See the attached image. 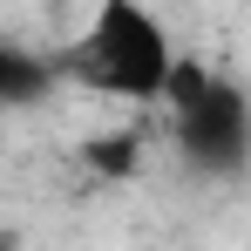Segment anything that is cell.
<instances>
[{
	"mask_svg": "<svg viewBox=\"0 0 251 251\" xmlns=\"http://www.w3.org/2000/svg\"><path fill=\"white\" fill-rule=\"evenodd\" d=\"M68 75H82L102 95H123V102H156V88L170 75L163 21L143 0H102L95 21H88V34L68 54Z\"/></svg>",
	"mask_w": 251,
	"mask_h": 251,
	"instance_id": "cell-1",
	"label": "cell"
},
{
	"mask_svg": "<svg viewBox=\"0 0 251 251\" xmlns=\"http://www.w3.org/2000/svg\"><path fill=\"white\" fill-rule=\"evenodd\" d=\"M176 143L183 156L210 176H238L245 170V150H251V116H245V88L210 75L183 109H176Z\"/></svg>",
	"mask_w": 251,
	"mask_h": 251,
	"instance_id": "cell-2",
	"label": "cell"
},
{
	"mask_svg": "<svg viewBox=\"0 0 251 251\" xmlns=\"http://www.w3.org/2000/svg\"><path fill=\"white\" fill-rule=\"evenodd\" d=\"M48 82H54L48 61H34V54H21V48L0 41V109H7V102H34Z\"/></svg>",
	"mask_w": 251,
	"mask_h": 251,
	"instance_id": "cell-3",
	"label": "cell"
},
{
	"mask_svg": "<svg viewBox=\"0 0 251 251\" xmlns=\"http://www.w3.org/2000/svg\"><path fill=\"white\" fill-rule=\"evenodd\" d=\"M136 156H143V150H136V136H129V129L95 136V143H88V170H102V176H129V170H136Z\"/></svg>",
	"mask_w": 251,
	"mask_h": 251,
	"instance_id": "cell-4",
	"label": "cell"
}]
</instances>
